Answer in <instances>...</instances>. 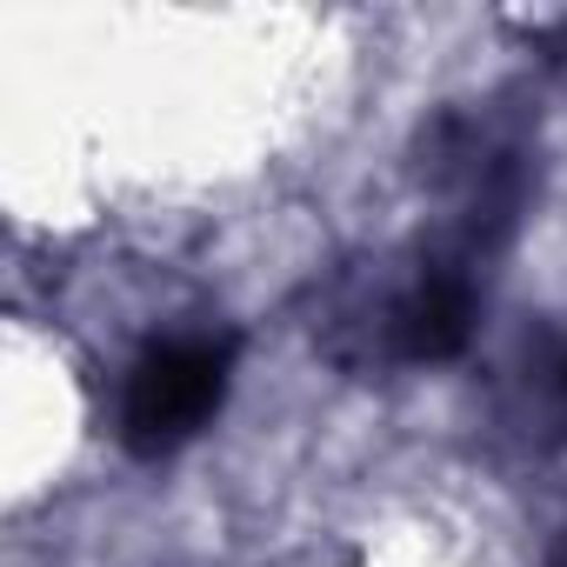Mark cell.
<instances>
[{
	"instance_id": "cell-1",
	"label": "cell",
	"mask_w": 567,
	"mask_h": 567,
	"mask_svg": "<svg viewBox=\"0 0 567 567\" xmlns=\"http://www.w3.org/2000/svg\"><path fill=\"white\" fill-rule=\"evenodd\" d=\"M227 368H234V341H214V334L147 348L121 394V441L141 461H161L181 441H194L227 401Z\"/></svg>"
},
{
	"instance_id": "cell-2",
	"label": "cell",
	"mask_w": 567,
	"mask_h": 567,
	"mask_svg": "<svg viewBox=\"0 0 567 567\" xmlns=\"http://www.w3.org/2000/svg\"><path fill=\"white\" fill-rule=\"evenodd\" d=\"M474 334V280L454 267L421 274L414 288L388 308V348L401 361H454Z\"/></svg>"
}]
</instances>
